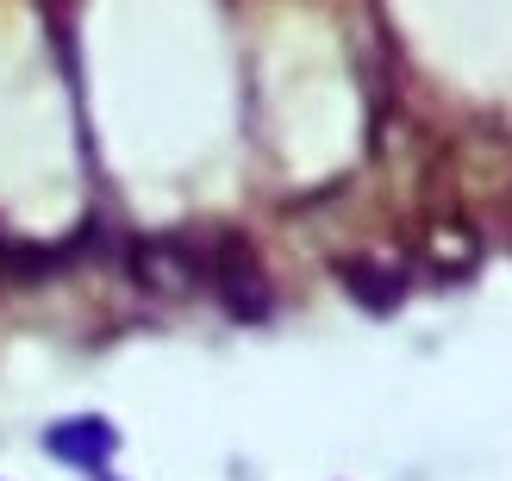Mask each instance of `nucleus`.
Wrapping results in <instances>:
<instances>
[{
	"instance_id": "1",
	"label": "nucleus",
	"mask_w": 512,
	"mask_h": 481,
	"mask_svg": "<svg viewBox=\"0 0 512 481\" xmlns=\"http://www.w3.org/2000/svg\"><path fill=\"white\" fill-rule=\"evenodd\" d=\"M213 288L219 300L232 307V319H263L269 313V275H263V257H256L250 238H219L213 250Z\"/></svg>"
},
{
	"instance_id": "2",
	"label": "nucleus",
	"mask_w": 512,
	"mask_h": 481,
	"mask_svg": "<svg viewBox=\"0 0 512 481\" xmlns=\"http://www.w3.org/2000/svg\"><path fill=\"white\" fill-rule=\"evenodd\" d=\"M132 269H138V282H144L150 294H169V300H182V294L200 282V263L188 257L182 244H163V238L138 244V250H132Z\"/></svg>"
},
{
	"instance_id": "3",
	"label": "nucleus",
	"mask_w": 512,
	"mask_h": 481,
	"mask_svg": "<svg viewBox=\"0 0 512 481\" xmlns=\"http://www.w3.org/2000/svg\"><path fill=\"white\" fill-rule=\"evenodd\" d=\"M107 450H113V425H100V419H69V425L50 432V457H63V463L94 469Z\"/></svg>"
},
{
	"instance_id": "4",
	"label": "nucleus",
	"mask_w": 512,
	"mask_h": 481,
	"mask_svg": "<svg viewBox=\"0 0 512 481\" xmlns=\"http://www.w3.org/2000/svg\"><path fill=\"white\" fill-rule=\"evenodd\" d=\"M57 263L50 250H38V244H19V238H7L0 232V282H38V275Z\"/></svg>"
},
{
	"instance_id": "5",
	"label": "nucleus",
	"mask_w": 512,
	"mask_h": 481,
	"mask_svg": "<svg viewBox=\"0 0 512 481\" xmlns=\"http://www.w3.org/2000/svg\"><path fill=\"white\" fill-rule=\"evenodd\" d=\"M344 275H350V294L369 300V307H394L400 300V282L388 269H375V263H344Z\"/></svg>"
}]
</instances>
